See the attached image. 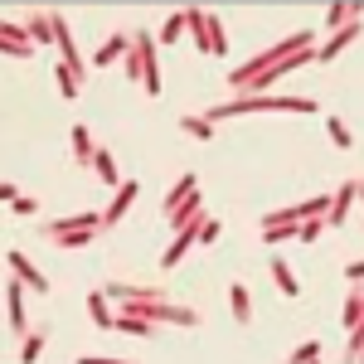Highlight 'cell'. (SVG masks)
Wrapping results in <instances>:
<instances>
[{
  "instance_id": "4",
  "label": "cell",
  "mask_w": 364,
  "mask_h": 364,
  "mask_svg": "<svg viewBox=\"0 0 364 364\" xmlns=\"http://www.w3.org/2000/svg\"><path fill=\"white\" fill-rule=\"evenodd\" d=\"M136 54H141V92L161 97V54H156V34L136 29Z\"/></svg>"
},
{
  "instance_id": "13",
  "label": "cell",
  "mask_w": 364,
  "mask_h": 364,
  "mask_svg": "<svg viewBox=\"0 0 364 364\" xmlns=\"http://www.w3.org/2000/svg\"><path fill=\"white\" fill-rule=\"evenodd\" d=\"M87 316H92V326H97V331H117V311H112V301H107V291H102V287H92V291H87Z\"/></svg>"
},
{
  "instance_id": "29",
  "label": "cell",
  "mask_w": 364,
  "mask_h": 364,
  "mask_svg": "<svg viewBox=\"0 0 364 364\" xmlns=\"http://www.w3.org/2000/svg\"><path fill=\"white\" fill-rule=\"evenodd\" d=\"M326 132H331V141H336L340 151H350V146H355V136H350V127H345L340 117H326Z\"/></svg>"
},
{
  "instance_id": "7",
  "label": "cell",
  "mask_w": 364,
  "mask_h": 364,
  "mask_svg": "<svg viewBox=\"0 0 364 364\" xmlns=\"http://www.w3.org/2000/svg\"><path fill=\"white\" fill-rule=\"evenodd\" d=\"M25 282L20 277H10L5 282V311H10V331H15V336H29V321H25Z\"/></svg>"
},
{
  "instance_id": "10",
  "label": "cell",
  "mask_w": 364,
  "mask_h": 364,
  "mask_svg": "<svg viewBox=\"0 0 364 364\" xmlns=\"http://www.w3.org/2000/svg\"><path fill=\"white\" fill-rule=\"evenodd\" d=\"M0 49H5L10 58H29V54H34V39H29V29H25V25L5 20V25H0Z\"/></svg>"
},
{
  "instance_id": "19",
  "label": "cell",
  "mask_w": 364,
  "mask_h": 364,
  "mask_svg": "<svg viewBox=\"0 0 364 364\" xmlns=\"http://www.w3.org/2000/svg\"><path fill=\"white\" fill-rule=\"evenodd\" d=\"M180 132H190L195 141H214V132H219V122L209 112H185L180 117Z\"/></svg>"
},
{
  "instance_id": "11",
  "label": "cell",
  "mask_w": 364,
  "mask_h": 364,
  "mask_svg": "<svg viewBox=\"0 0 364 364\" xmlns=\"http://www.w3.org/2000/svg\"><path fill=\"white\" fill-rule=\"evenodd\" d=\"M195 195H199V180H195V175H190V170H185V175H180V180H175V185H170V190H166V199H161V214H166V219H170L175 209H185V204H190V199H195Z\"/></svg>"
},
{
  "instance_id": "30",
  "label": "cell",
  "mask_w": 364,
  "mask_h": 364,
  "mask_svg": "<svg viewBox=\"0 0 364 364\" xmlns=\"http://www.w3.org/2000/svg\"><path fill=\"white\" fill-rule=\"evenodd\" d=\"M316 360H321V345H316V340H306V345H296V350L287 355V364H316Z\"/></svg>"
},
{
  "instance_id": "26",
  "label": "cell",
  "mask_w": 364,
  "mask_h": 364,
  "mask_svg": "<svg viewBox=\"0 0 364 364\" xmlns=\"http://www.w3.org/2000/svg\"><path fill=\"white\" fill-rule=\"evenodd\" d=\"M228 54V34H224V20L219 15H209V58Z\"/></svg>"
},
{
  "instance_id": "33",
  "label": "cell",
  "mask_w": 364,
  "mask_h": 364,
  "mask_svg": "<svg viewBox=\"0 0 364 364\" xmlns=\"http://www.w3.org/2000/svg\"><path fill=\"white\" fill-rule=\"evenodd\" d=\"M10 209H15V214H25V219H29V214H34L39 204H34V199H29V195H20V199H15V204H10Z\"/></svg>"
},
{
  "instance_id": "12",
  "label": "cell",
  "mask_w": 364,
  "mask_h": 364,
  "mask_svg": "<svg viewBox=\"0 0 364 364\" xmlns=\"http://www.w3.org/2000/svg\"><path fill=\"white\" fill-rule=\"evenodd\" d=\"M360 34H364V20H350L345 29H336V34H331V39L316 49V63H331V58H340V49H345V44H355Z\"/></svg>"
},
{
  "instance_id": "24",
  "label": "cell",
  "mask_w": 364,
  "mask_h": 364,
  "mask_svg": "<svg viewBox=\"0 0 364 364\" xmlns=\"http://www.w3.org/2000/svg\"><path fill=\"white\" fill-rule=\"evenodd\" d=\"M54 87H58V97H68V102H73V97H78V87H83V78H78L68 63H58V68H54Z\"/></svg>"
},
{
  "instance_id": "5",
  "label": "cell",
  "mask_w": 364,
  "mask_h": 364,
  "mask_svg": "<svg viewBox=\"0 0 364 364\" xmlns=\"http://www.w3.org/2000/svg\"><path fill=\"white\" fill-rule=\"evenodd\" d=\"M204 224H209V209H204V214H195V219H190L185 228H175V243H170V248L161 252V267H166V272H170V267H175V262H180V257H185L190 248H195V243H199Z\"/></svg>"
},
{
  "instance_id": "36",
  "label": "cell",
  "mask_w": 364,
  "mask_h": 364,
  "mask_svg": "<svg viewBox=\"0 0 364 364\" xmlns=\"http://www.w3.org/2000/svg\"><path fill=\"white\" fill-rule=\"evenodd\" d=\"M360 204H364V180H360Z\"/></svg>"
},
{
  "instance_id": "3",
  "label": "cell",
  "mask_w": 364,
  "mask_h": 364,
  "mask_svg": "<svg viewBox=\"0 0 364 364\" xmlns=\"http://www.w3.org/2000/svg\"><path fill=\"white\" fill-rule=\"evenodd\" d=\"M122 311H132L141 321H170V326H199L195 306H175V301H161V296H132Z\"/></svg>"
},
{
  "instance_id": "6",
  "label": "cell",
  "mask_w": 364,
  "mask_h": 364,
  "mask_svg": "<svg viewBox=\"0 0 364 364\" xmlns=\"http://www.w3.org/2000/svg\"><path fill=\"white\" fill-rule=\"evenodd\" d=\"M360 204V180H345L336 195H331V214H326V228H345L350 209Z\"/></svg>"
},
{
  "instance_id": "22",
  "label": "cell",
  "mask_w": 364,
  "mask_h": 364,
  "mask_svg": "<svg viewBox=\"0 0 364 364\" xmlns=\"http://www.w3.org/2000/svg\"><path fill=\"white\" fill-rule=\"evenodd\" d=\"M185 20H190V34H195L199 54H209V10H204V5H190Z\"/></svg>"
},
{
  "instance_id": "31",
  "label": "cell",
  "mask_w": 364,
  "mask_h": 364,
  "mask_svg": "<svg viewBox=\"0 0 364 364\" xmlns=\"http://www.w3.org/2000/svg\"><path fill=\"white\" fill-rule=\"evenodd\" d=\"M296 233H301V228H262V243H267V248H282V243L296 238Z\"/></svg>"
},
{
  "instance_id": "20",
  "label": "cell",
  "mask_w": 364,
  "mask_h": 364,
  "mask_svg": "<svg viewBox=\"0 0 364 364\" xmlns=\"http://www.w3.org/2000/svg\"><path fill=\"white\" fill-rule=\"evenodd\" d=\"M25 29H29L34 44H54V10H34L25 20Z\"/></svg>"
},
{
  "instance_id": "25",
  "label": "cell",
  "mask_w": 364,
  "mask_h": 364,
  "mask_svg": "<svg viewBox=\"0 0 364 364\" xmlns=\"http://www.w3.org/2000/svg\"><path fill=\"white\" fill-rule=\"evenodd\" d=\"M44 340H49V331H29V336H20V364H34V360H39Z\"/></svg>"
},
{
  "instance_id": "28",
  "label": "cell",
  "mask_w": 364,
  "mask_h": 364,
  "mask_svg": "<svg viewBox=\"0 0 364 364\" xmlns=\"http://www.w3.org/2000/svg\"><path fill=\"white\" fill-rule=\"evenodd\" d=\"M151 326H156V321H141V316H132V311L117 316V331H127V336H151Z\"/></svg>"
},
{
  "instance_id": "27",
  "label": "cell",
  "mask_w": 364,
  "mask_h": 364,
  "mask_svg": "<svg viewBox=\"0 0 364 364\" xmlns=\"http://www.w3.org/2000/svg\"><path fill=\"white\" fill-rule=\"evenodd\" d=\"M185 29H190V20H185V10H180V15H170L166 25H161V34H156V44H175V39H180Z\"/></svg>"
},
{
  "instance_id": "1",
  "label": "cell",
  "mask_w": 364,
  "mask_h": 364,
  "mask_svg": "<svg viewBox=\"0 0 364 364\" xmlns=\"http://www.w3.org/2000/svg\"><path fill=\"white\" fill-rule=\"evenodd\" d=\"M301 49H321V39H316V29H301V34H291V39H282V44H272V49H262V54H252L248 63H238L233 73H228V87L233 92H243V87L252 83V78H262L267 68H277V63H287L291 54H301Z\"/></svg>"
},
{
  "instance_id": "35",
  "label": "cell",
  "mask_w": 364,
  "mask_h": 364,
  "mask_svg": "<svg viewBox=\"0 0 364 364\" xmlns=\"http://www.w3.org/2000/svg\"><path fill=\"white\" fill-rule=\"evenodd\" d=\"M345 282H364V257H360V262H350V267H345Z\"/></svg>"
},
{
  "instance_id": "14",
  "label": "cell",
  "mask_w": 364,
  "mask_h": 364,
  "mask_svg": "<svg viewBox=\"0 0 364 364\" xmlns=\"http://www.w3.org/2000/svg\"><path fill=\"white\" fill-rule=\"evenodd\" d=\"M132 39H136V34H122V29H117L112 39L92 54V68H107V63H117V58H127V54H132Z\"/></svg>"
},
{
  "instance_id": "18",
  "label": "cell",
  "mask_w": 364,
  "mask_h": 364,
  "mask_svg": "<svg viewBox=\"0 0 364 364\" xmlns=\"http://www.w3.org/2000/svg\"><path fill=\"white\" fill-rule=\"evenodd\" d=\"M350 20H364V5H355V0H336V5H326V29H345Z\"/></svg>"
},
{
  "instance_id": "2",
  "label": "cell",
  "mask_w": 364,
  "mask_h": 364,
  "mask_svg": "<svg viewBox=\"0 0 364 364\" xmlns=\"http://www.w3.org/2000/svg\"><path fill=\"white\" fill-rule=\"evenodd\" d=\"M243 112H316V102L311 97H267V92H243V97H228L219 107H209L214 122H224V117H243Z\"/></svg>"
},
{
  "instance_id": "9",
  "label": "cell",
  "mask_w": 364,
  "mask_h": 364,
  "mask_svg": "<svg viewBox=\"0 0 364 364\" xmlns=\"http://www.w3.org/2000/svg\"><path fill=\"white\" fill-rule=\"evenodd\" d=\"M136 195H141V185H136V180H122V185H117V195H112V204L102 209V224H107V228L122 224V219H127V209L136 204Z\"/></svg>"
},
{
  "instance_id": "17",
  "label": "cell",
  "mask_w": 364,
  "mask_h": 364,
  "mask_svg": "<svg viewBox=\"0 0 364 364\" xmlns=\"http://www.w3.org/2000/svg\"><path fill=\"white\" fill-rule=\"evenodd\" d=\"M267 267H272V277H277V291L287 296V301H296V296H301V282H296V272L287 267V257L272 252V262H267Z\"/></svg>"
},
{
  "instance_id": "23",
  "label": "cell",
  "mask_w": 364,
  "mask_h": 364,
  "mask_svg": "<svg viewBox=\"0 0 364 364\" xmlns=\"http://www.w3.org/2000/svg\"><path fill=\"white\" fill-rule=\"evenodd\" d=\"M92 170H97V180H102V185H122V170H117V161H112V151H107V146H97V156H92Z\"/></svg>"
},
{
  "instance_id": "21",
  "label": "cell",
  "mask_w": 364,
  "mask_h": 364,
  "mask_svg": "<svg viewBox=\"0 0 364 364\" xmlns=\"http://www.w3.org/2000/svg\"><path fill=\"white\" fill-rule=\"evenodd\" d=\"M228 306H233V321H238V326H248V321H252V296H248V282H233V287H228Z\"/></svg>"
},
{
  "instance_id": "34",
  "label": "cell",
  "mask_w": 364,
  "mask_h": 364,
  "mask_svg": "<svg viewBox=\"0 0 364 364\" xmlns=\"http://www.w3.org/2000/svg\"><path fill=\"white\" fill-rule=\"evenodd\" d=\"M214 238H219V219H209V224H204V233H199V243H204V248H209V243H214Z\"/></svg>"
},
{
  "instance_id": "32",
  "label": "cell",
  "mask_w": 364,
  "mask_h": 364,
  "mask_svg": "<svg viewBox=\"0 0 364 364\" xmlns=\"http://www.w3.org/2000/svg\"><path fill=\"white\" fill-rule=\"evenodd\" d=\"M321 233H326V219H306V224H301V233H296V238H301V243H316V238H321Z\"/></svg>"
},
{
  "instance_id": "15",
  "label": "cell",
  "mask_w": 364,
  "mask_h": 364,
  "mask_svg": "<svg viewBox=\"0 0 364 364\" xmlns=\"http://www.w3.org/2000/svg\"><path fill=\"white\" fill-rule=\"evenodd\" d=\"M68 228H107V224H102L97 209H83V214H73V219H49V224H44V238H49V233H68Z\"/></svg>"
},
{
  "instance_id": "8",
  "label": "cell",
  "mask_w": 364,
  "mask_h": 364,
  "mask_svg": "<svg viewBox=\"0 0 364 364\" xmlns=\"http://www.w3.org/2000/svg\"><path fill=\"white\" fill-rule=\"evenodd\" d=\"M5 262H10V277H20L29 291H54V287H49V277H44V272H39V267H34L20 248H10V257H5Z\"/></svg>"
},
{
  "instance_id": "16",
  "label": "cell",
  "mask_w": 364,
  "mask_h": 364,
  "mask_svg": "<svg viewBox=\"0 0 364 364\" xmlns=\"http://www.w3.org/2000/svg\"><path fill=\"white\" fill-rule=\"evenodd\" d=\"M68 141H73V161L92 170V156H97V146H92V127H83V122L68 127Z\"/></svg>"
}]
</instances>
